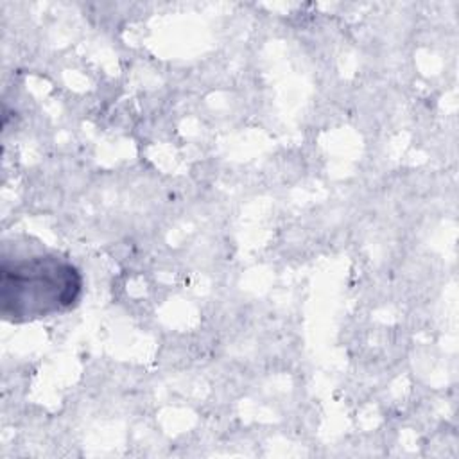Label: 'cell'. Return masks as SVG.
Segmentation results:
<instances>
[{
  "mask_svg": "<svg viewBox=\"0 0 459 459\" xmlns=\"http://www.w3.org/2000/svg\"><path fill=\"white\" fill-rule=\"evenodd\" d=\"M82 276L75 265L56 255L4 260L0 271L2 316L23 323L66 310L81 296Z\"/></svg>",
  "mask_w": 459,
  "mask_h": 459,
  "instance_id": "obj_1",
  "label": "cell"
}]
</instances>
